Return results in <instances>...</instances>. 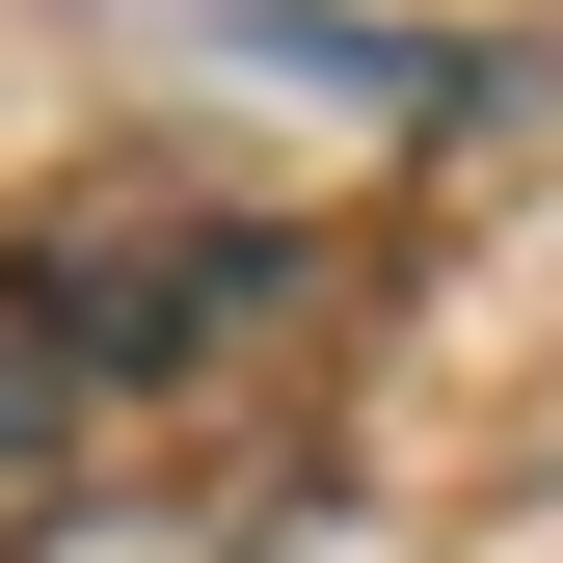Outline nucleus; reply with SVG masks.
Segmentation results:
<instances>
[{"instance_id":"obj_1","label":"nucleus","mask_w":563,"mask_h":563,"mask_svg":"<svg viewBox=\"0 0 563 563\" xmlns=\"http://www.w3.org/2000/svg\"><path fill=\"white\" fill-rule=\"evenodd\" d=\"M81 376H108V349H0V483H27L54 430H81Z\"/></svg>"}]
</instances>
